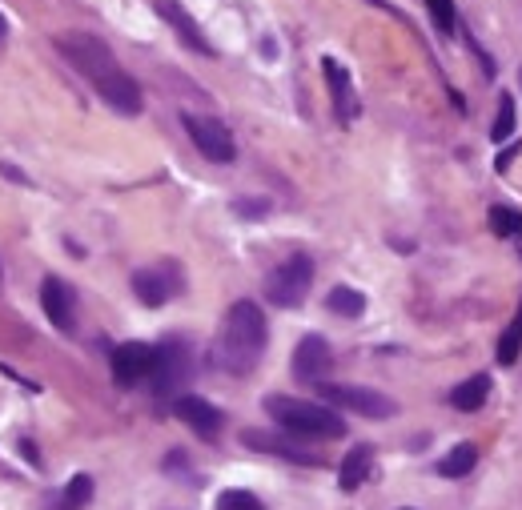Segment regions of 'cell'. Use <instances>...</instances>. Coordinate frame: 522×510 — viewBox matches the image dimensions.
I'll list each match as a JSON object with an SVG mask.
<instances>
[{
    "mask_svg": "<svg viewBox=\"0 0 522 510\" xmlns=\"http://www.w3.org/2000/svg\"><path fill=\"white\" fill-rule=\"evenodd\" d=\"M57 53L97 89V97L125 113V117H137L145 109V97H141V85L121 69V61L113 57V49L105 41H97L93 33H61L57 37Z\"/></svg>",
    "mask_w": 522,
    "mask_h": 510,
    "instance_id": "1",
    "label": "cell"
},
{
    "mask_svg": "<svg viewBox=\"0 0 522 510\" xmlns=\"http://www.w3.org/2000/svg\"><path fill=\"white\" fill-rule=\"evenodd\" d=\"M266 342H270V326H266V314H261L253 302H233L225 322H221V334L213 342V362L225 370V374H249L261 354H266Z\"/></svg>",
    "mask_w": 522,
    "mask_h": 510,
    "instance_id": "2",
    "label": "cell"
},
{
    "mask_svg": "<svg viewBox=\"0 0 522 510\" xmlns=\"http://www.w3.org/2000/svg\"><path fill=\"white\" fill-rule=\"evenodd\" d=\"M266 414L298 434V438H342L346 434V418H338V410L322 406V402H306V398H286V394H270L266 398Z\"/></svg>",
    "mask_w": 522,
    "mask_h": 510,
    "instance_id": "3",
    "label": "cell"
},
{
    "mask_svg": "<svg viewBox=\"0 0 522 510\" xmlns=\"http://www.w3.org/2000/svg\"><path fill=\"white\" fill-rule=\"evenodd\" d=\"M314 286V258H306V253H294V258H286L278 270H270L266 278V298L282 310H294L306 302Z\"/></svg>",
    "mask_w": 522,
    "mask_h": 510,
    "instance_id": "4",
    "label": "cell"
},
{
    "mask_svg": "<svg viewBox=\"0 0 522 510\" xmlns=\"http://www.w3.org/2000/svg\"><path fill=\"white\" fill-rule=\"evenodd\" d=\"M153 350H157V354H153V374H149V386H153V394H157V398H169V394H177V390L189 382L193 362H189L185 342H161V346H153Z\"/></svg>",
    "mask_w": 522,
    "mask_h": 510,
    "instance_id": "5",
    "label": "cell"
},
{
    "mask_svg": "<svg viewBox=\"0 0 522 510\" xmlns=\"http://www.w3.org/2000/svg\"><path fill=\"white\" fill-rule=\"evenodd\" d=\"M181 290H185V274L177 262H157V266H145L133 274V294L141 306H165Z\"/></svg>",
    "mask_w": 522,
    "mask_h": 510,
    "instance_id": "6",
    "label": "cell"
},
{
    "mask_svg": "<svg viewBox=\"0 0 522 510\" xmlns=\"http://www.w3.org/2000/svg\"><path fill=\"white\" fill-rule=\"evenodd\" d=\"M322 398L330 406H342V410H354V414H366V418H394L398 414V402L378 394V390H366V386H334V382H318Z\"/></svg>",
    "mask_w": 522,
    "mask_h": 510,
    "instance_id": "7",
    "label": "cell"
},
{
    "mask_svg": "<svg viewBox=\"0 0 522 510\" xmlns=\"http://www.w3.org/2000/svg\"><path fill=\"white\" fill-rule=\"evenodd\" d=\"M181 125H185V133L193 137V145L205 153V161L229 165V161L237 157L233 133H229V129H225L217 117H193V113H185V117H181Z\"/></svg>",
    "mask_w": 522,
    "mask_h": 510,
    "instance_id": "8",
    "label": "cell"
},
{
    "mask_svg": "<svg viewBox=\"0 0 522 510\" xmlns=\"http://www.w3.org/2000/svg\"><path fill=\"white\" fill-rule=\"evenodd\" d=\"M153 346L149 342H125V346H117L113 350V378H117V386H141V382H149V374H153Z\"/></svg>",
    "mask_w": 522,
    "mask_h": 510,
    "instance_id": "9",
    "label": "cell"
},
{
    "mask_svg": "<svg viewBox=\"0 0 522 510\" xmlns=\"http://www.w3.org/2000/svg\"><path fill=\"white\" fill-rule=\"evenodd\" d=\"M330 370H334V350H330V342L318 338V334L302 338L298 350H294V378L318 386V382H326Z\"/></svg>",
    "mask_w": 522,
    "mask_h": 510,
    "instance_id": "10",
    "label": "cell"
},
{
    "mask_svg": "<svg viewBox=\"0 0 522 510\" xmlns=\"http://www.w3.org/2000/svg\"><path fill=\"white\" fill-rule=\"evenodd\" d=\"M41 306H45L49 322H53L61 334H73V322H77V298H73L69 282H61V278H45V282H41Z\"/></svg>",
    "mask_w": 522,
    "mask_h": 510,
    "instance_id": "11",
    "label": "cell"
},
{
    "mask_svg": "<svg viewBox=\"0 0 522 510\" xmlns=\"http://www.w3.org/2000/svg\"><path fill=\"white\" fill-rule=\"evenodd\" d=\"M173 414H177L193 434H201V438H217V434H221V410H217L213 402L197 398V394H181V398L173 402Z\"/></svg>",
    "mask_w": 522,
    "mask_h": 510,
    "instance_id": "12",
    "label": "cell"
},
{
    "mask_svg": "<svg viewBox=\"0 0 522 510\" xmlns=\"http://www.w3.org/2000/svg\"><path fill=\"white\" fill-rule=\"evenodd\" d=\"M241 442H245V446H253V450H266V454H278V458L302 462V466H322V458H318V454L302 450V446H298V442H290V438L266 434V430H245V434H241Z\"/></svg>",
    "mask_w": 522,
    "mask_h": 510,
    "instance_id": "13",
    "label": "cell"
},
{
    "mask_svg": "<svg viewBox=\"0 0 522 510\" xmlns=\"http://www.w3.org/2000/svg\"><path fill=\"white\" fill-rule=\"evenodd\" d=\"M157 13H161V17H165L173 29H177V37H181V41H185L193 53H205V57H213V45L205 41V33L197 29V21H193V17H189V13L177 5V0H161V5H157Z\"/></svg>",
    "mask_w": 522,
    "mask_h": 510,
    "instance_id": "14",
    "label": "cell"
},
{
    "mask_svg": "<svg viewBox=\"0 0 522 510\" xmlns=\"http://www.w3.org/2000/svg\"><path fill=\"white\" fill-rule=\"evenodd\" d=\"M322 69H326V85H330V93H334V113H338V121H354L358 105H354V89H350L346 65H338L334 57H326Z\"/></svg>",
    "mask_w": 522,
    "mask_h": 510,
    "instance_id": "15",
    "label": "cell"
},
{
    "mask_svg": "<svg viewBox=\"0 0 522 510\" xmlns=\"http://www.w3.org/2000/svg\"><path fill=\"white\" fill-rule=\"evenodd\" d=\"M370 466H374V446H354L350 454H346V462H342V470H338V482H342V490L346 494H354L366 478H370Z\"/></svg>",
    "mask_w": 522,
    "mask_h": 510,
    "instance_id": "16",
    "label": "cell"
},
{
    "mask_svg": "<svg viewBox=\"0 0 522 510\" xmlns=\"http://www.w3.org/2000/svg\"><path fill=\"white\" fill-rule=\"evenodd\" d=\"M486 398H490V378H486V374H474V378H466L462 386H454V390H450V406H454V410H462V414L482 410V406H486Z\"/></svg>",
    "mask_w": 522,
    "mask_h": 510,
    "instance_id": "17",
    "label": "cell"
},
{
    "mask_svg": "<svg viewBox=\"0 0 522 510\" xmlns=\"http://www.w3.org/2000/svg\"><path fill=\"white\" fill-rule=\"evenodd\" d=\"M474 462H478V446H474V442H458V446L438 462V474H442V478H466V474L474 470Z\"/></svg>",
    "mask_w": 522,
    "mask_h": 510,
    "instance_id": "18",
    "label": "cell"
},
{
    "mask_svg": "<svg viewBox=\"0 0 522 510\" xmlns=\"http://www.w3.org/2000/svg\"><path fill=\"white\" fill-rule=\"evenodd\" d=\"M518 354H522V306H518V314L510 318V326L502 330V338H498V366H514L518 362Z\"/></svg>",
    "mask_w": 522,
    "mask_h": 510,
    "instance_id": "19",
    "label": "cell"
},
{
    "mask_svg": "<svg viewBox=\"0 0 522 510\" xmlns=\"http://www.w3.org/2000/svg\"><path fill=\"white\" fill-rule=\"evenodd\" d=\"M326 306L334 314H342V318H362L366 314V298L358 290H350V286H334L330 298H326Z\"/></svg>",
    "mask_w": 522,
    "mask_h": 510,
    "instance_id": "20",
    "label": "cell"
},
{
    "mask_svg": "<svg viewBox=\"0 0 522 510\" xmlns=\"http://www.w3.org/2000/svg\"><path fill=\"white\" fill-rule=\"evenodd\" d=\"M89 498H93V478H89V474H77V478H69V486H65V494L57 498L53 510H85Z\"/></svg>",
    "mask_w": 522,
    "mask_h": 510,
    "instance_id": "21",
    "label": "cell"
},
{
    "mask_svg": "<svg viewBox=\"0 0 522 510\" xmlns=\"http://www.w3.org/2000/svg\"><path fill=\"white\" fill-rule=\"evenodd\" d=\"M490 229L498 233V237H510V241H518L522 237V213L518 209H510V205H490Z\"/></svg>",
    "mask_w": 522,
    "mask_h": 510,
    "instance_id": "22",
    "label": "cell"
},
{
    "mask_svg": "<svg viewBox=\"0 0 522 510\" xmlns=\"http://www.w3.org/2000/svg\"><path fill=\"white\" fill-rule=\"evenodd\" d=\"M514 121H518V113H514V97H510V93H502V97H498L494 125H490V137H494V141H506V137L514 133Z\"/></svg>",
    "mask_w": 522,
    "mask_h": 510,
    "instance_id": "23",
    "label": "cell"
},
{
    "mask_svg": "<svg viewBox=\"0 0 522 510\" xmlns=\"http://www.w3.org/2000/svg\"><path fill=\"white\" fill-rule=\"evenodd\" d=\"M426 9H430V17H434V25H438V33H454L458 29V13H454V0H426Z\"/></svg>",
    "mask_w": 522,
    "mask_h": 510,
    "instance_id": "24",
    "label": "cell"
},
{
    "mask_svg": "<svg viewBox=\"0 0 522 510\" xmlns=\"http://www.w3.org/2000/svg\"><path fill=\"white\" fill-rule=\"evenodd\" d=\"M217 510H266V506H261V498H253L249 490H225L217 498Z\"/></svg>",
    "mask_w": 522,
    "mask_h": 510,
    "instance_id": "25",
    "label": "cell"
},
{
    "mask_svg": "<svg viewBox=\"0 0 522 510\" xmlns=\"http://www.w3.org/2000/svg\"><path fill=\"white\" fill-rule=\"evenodd\" d=\"M518 149H522V145H518V141H514V145H510V149H502V153H498V157H494V169H498V173H506V169H510V161H514V157H518Z\"/></svg>",
    "mask_w": 522,
    "mask_h": 510,
    "instance_id": "26",
    "label": "cell"
},
{
    "mask_svg": "<svg viewBox=\"0 0 522 510\" xmlns=\"http://www.w3.org/2000/svg\"><path fill=\"white\" fill-rule=\"evenodd\" d=\"M237 213H266V205H261V201H237Z\"/></svg>",
    "mask_w": 522,
    "mask_h": 510,
    "instance_id": "27",
    "label": "cell"
},
{
    "mask_svg": "<svg viewBox=\"0 0 522 510\" xmlns=\"http://www.w3.org/2000/svg\"><path fill=\"white\" fill-rule=\"evenodd\" d=\"M5 41H9V21H5V13H0V49H5Z\"/></svg>",
    "mask_w": 522,
    "mask_h": 510,
    "instance_id": "28",
    "label": "cell"
}]
</instances>
